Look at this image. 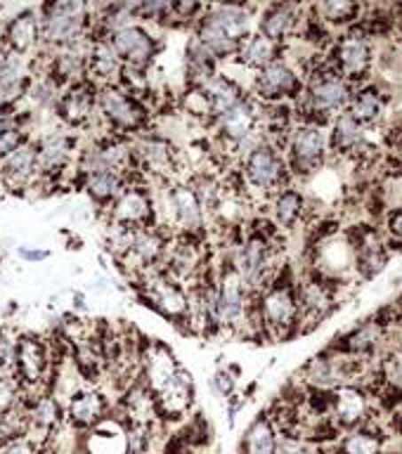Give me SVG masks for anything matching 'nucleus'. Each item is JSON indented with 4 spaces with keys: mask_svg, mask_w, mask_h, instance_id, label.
I'll use <instances>...</instances> for the list:
<instances>
[{
    "mask_svg": "<svg viewBox=\"0 0 402 454\" xmlns=\"http://www.w3.org/2000/svg\"><path fill=\"white\" fill-rule=\"evenodd\" d=\"M400 149H402V135H400Z\"/></svg>",
    "mask_w": 402,
    "mask_h": 454,
    "instance_id": "obj_46",
    "label": "nucleus"
},
{
    "mask_svg": "<svg viewBox=\"0 0 402 454\" xmlns=\"http://www.w3.org/2000/svg\"><path fill=\"white\" fill-rule=\"evenodd\" d=\"M268 208L270 220L282 232H291L294 227L303 223L305 213H308V201H305L303 192L289 184V187H284V190H280L268 199Z\"/></svg>",
    "mask_w": 402,
    "mask_h": 454,
    "instance_id": "obj_29",
    "label": "nucleus"
},
{
    "mask_svg": "<svg viewBox=\"0 0 402 454\" xmlns=\"http://www.w3.org/2000/svg\"><path fill=\"white\" fill-rule=\"evenodd\" d=\"M303 92V76L291 67L287 57H277L254 74L251 98L261 105H284L287 99L296 102Z\"/></svg>",
    "mask_w": 402,
    "mask_h": 454,
    "instance_id": "obj_10",
    "label": "nucleus"
},
{
    "mask_svg": "<svg viewBox=\"0 0 402 454\" xmlns=\"http://www.w3.org/2000/svg\"><path fill=\"white\" fill-rule=\"evenodd\" d=\"M106 417H109V404H106V397L98 390H76V393H71L69 403L64 407V419L74 428H83V431H91L92 426H98Z\"/></svg>",
    "mask_w": 402,
    "mask_h": 454,
    "instance_id": "obj_24",
    "label": "nucleus"
},
{
    "mask_svg": "<svg viewBox=\"0 0 402 454\" xmlns=\"http://www.w3.org/2000/svg\"><path fill=\"white\" fill-rule=\"evenodd\" d=\"M251 298L254 294L248 291L240 272L233 268V262H227L216 275V315H218L220 332L223 329L241 332L247 326Z\"/></svg>",
    "mask_w": 402,
    "mask_h": 454,
    "instance_id": "obj_9",
    "label": "nucleus"
},
{
    "mask_svg": "<svg viewBox=\"0 0 402 454\" xmlns=\"http://www.w3.org/2000/svg\"><path fill=\"white\" fill-rule=\"evenodd\" d=\"M327 59L353 88L367 83L374 69V43L358 24L341 31L327 50Z\"/></svg>",
    "mask_w": 402,
    "mask_h": 454,
    "instance_id": "obj_4",
    "label": "nucleus"
},
{
    "mask_svg": "<svg viewBox=\"0 0 402 454\" xmlns=\"http://www.w3.org/2000/svg\"><path fill=\"white\" fill-rule=\"evenodd\" d=\"M0 454H38V442L28 438H20L0 450Z\"/></svg>",
    "mask_w": 402,
    "mask_h": 454,
    "instance_id": "obj_44",
    "label": "nucleus"
},
{
    "mask_svg": "<svg viewBox=\"0 0 402 454\" xmlns=\"http://www.w3.org/2000/svg\"><path fill=\"white\" fill-rule=\"evenodd\" d=\"M52 83L64 90L74 83H81L88 78V59H85V48H62L55 55H50L45 64V74Z\"/></svg>",
    "mask_w": 402,
    "mask_h": 454,
    "instance_id": "obj_25",
    "label": "nucleus"
},
{
    "mask_svg": "<svg viewBox=\"0 0 402 454\" xmlns=\"http://www.w3.org/2000/svg\"><path fill=\"white\" fill-rule=\"evenodd\" d=\"M372 419V403L360 386H341L332 390V421L336 428H360Z\"/></svg>",
    "mask_w": 402,
    "mask_h": 454,
    "instance_id": "obj_20",
    "label": "nucleus"
},
{
    "mask_svg": "<svg viewBox=\"0 0 402 454\" xmlns=\"http://www.w3.org/2000/svg\"><path fill=\"white\" fill-rule=\"evenodd\" d=\"M248 325L256 333L272 340H287L294 333H301L298 326L296 282L280 272L268 289L251 298Z\"/></svg>",
    "mask_w": 402,
    "mask_h": 454,
    "instance_id": "obj_1",
    "label": "nucleus"
},
{
    "mask_svg": "<svg viewBox=\"0 0 402 454\" xmlns=\"http://www.w3.org/2000/svg\"><path fill=\"white\" fill-rule=\"evenodd\" d=\"M185 71H187V83L190 88H197L204 81L218 74V59L192 35L187 48H185Z\"/></svg>",
    "mask_w": 402,
    "mask_h": 454,
    "instance_id": "obj_37",
    "label": "nucleus"
},
{
    "mask_svg": "<svg viewBox=\"0 0 402 454\" xmlns=\"http://www.w3.org/2000/svg\"><path fill=\"white\" fill-rule=\"evenodd\" d=\"M109 208V223L121 227H156V208L142 183H128Z\"/></svg>",
    "mask_w": 402,
    "mask_h": 454,
    "instance_id": "obj_15",
    "label": "nucleus"
},
{
    "mask_svg": "<svg viewBox=\"0 0 402 454\" xmlns=\"http://www.w3.org/2000/svg\"><path fill=\"white\" fill-rule=\"evenodd\" d=\"M14 355H17V339L3 329L0 332V379L14 376Z\"/></svg>",
    "mask_w": 402,
    "mask_h": 454,
    "instance_id": "obj_41",
    "label": "nucleus"
},
{
    "mask_svg": "<svg viewBox=\"0 0 402 454\" xmlns=\"http://www.w3.org/2000/svg\"><path fill=\"white\" fill-rule=\"evenodd\" d=\"M98 114L112 133L140 135L147 130L149 109L119 85H102L98 90Z\"/></svg>",
    "mask_w": 402,
    "mask_h": 454,
    "instance_id": "obj_7",
    "label": "nucleus"
},
{
    "mask_svg": "<svg viewBox=\"0 0 402 454\" xmlns=\"http://www.w3.org/2000/svg\"><path fill=\"white\" fill-rule=\"evenodd\" d=\"M41 41V14L35 10H24L7 21L5 34H3V48L14 55H28Z\"/></svg>",
    "mask_w": 402,
    "mask_h": 454,
    "instance_id": "obj_28",
    "label": "nucleus"
},
{
    "mask_svg": "<svg viewBox=\"0 0 402 454\" xmlns=\"http://www.w3.org/2000/svg\"><path fill=\"white\" fill-rule=\"evenodd\" d=\"M35 147H38V173H41V177H57L69 166L74 137L69 133L55 130V133L43 135L41 140L35 142Z\"/></svg>",
    "mask_w": 402,
    "mask_h": 454,
    "instance_id": "obj_27",
    "label": "nucleus"
},
{
    "mask_svg": "<svg viewBox=\"0 0 402 454\" xmlns=\"http://www.w3.org/2000/svg\"><path fill=\"white\" fill-rule=\"evenodd\" d=\"M41 35L50 48H76L78 41L91 35L92 12L85 3L62 0L41 7Z\"/></svg>",
    "mask_w": 402,
    "mask_h": 454,
    "instance_id": "obj_3",
    "label": "nucleus"
},
{
    "mask_svg": "<svg viewBox=\"0 0 402 454\" xmlns=\"http://www.w3.org/2000/svg\"><path fill=\"white\" fill-rule=\"evenodd\" d=\"M339 454H382V435L376 431H369V421L360 428H353L343 435V440L336 447Z\"/></svg>",
    "mask_w": 402,
    "mask_h": 454,
    "instance_id": "obj_40",
    "label": "nucleus"
},
{
    "mask_svg": "<svg viewBox=\"0 0 402 454\" xmlns=\"http://www.w3.org/2000/svg\"><path fill=\"white\" fill-rule=\"evenodd\" d=\"M251 34V14L241 5H206L201 20L194 27V38L216 59H234L241 41Z\"/></svg>",
    "mask_w": 402,
    "mask_h": 454,
    "instance_id": "obj_2",
    "label": "nucleus"
},
{
    "mask_svg": "<svg viewBox=\"0 0 402 454\" xmlns=\"http://www.w3.org/2000/svg\"><path fill=\"white\" fill-rule=\"evenodd\" d=\"M348 244L353 251L355 272L362 279H374L389 262L390 248L386 244L383 232H379L372 225H355L353 230H348Z\"/></svg>",
    "mask_w": 402,
    "mask_h": 454,
    "instance_id": "obj_14",
    "label": "nucleus"
},
{
    "mask_svg": "<svg viewBox=\"0 0 402 454\" xmlns=\"http://www.w3.org/2000/svg\"><path fill=\"white\" fill-rule=\"evenodd\" d=\"M142 301L173 325L187 329V286L163 272L162 268L147 270L138 277Z\"/></svg>",
    "mask_w": 402,
    "mask_h": 454,
    "instance_id": "obj_8",
    "label": "nucleus"
},
{
    "mask_svg": "<svg viewBox=\"0 0 402 454\" xmlns=\"http://www.w3.org/2000/svg\"><path fill=\"white\" fill-rule=\"evenodd\" d=\"M192 400H194V388H192V379L185 369L169 388L154 395L156 411L162 419H183L190 411Z\"/></svg>",
    "mask_w": 402,
    "mask_h": 454,
    "instance_id": "obj_35",
    "label": "nucleus"
},
{
    "mask_svg": "<svg viewBox=\"0 0 402 454\" xmlns=\"http://www.w3.org/2000/svg\"><path fill=\"white\" fill-rule=\"evenodd\" d=\"M386 105H389L386 92H383L376 83H365L353 90V98L348 102L346 112L351 114L362 128H372L379 126L383 121V116H386Z\"/></svg>",
    "mask_w": 402,
    "mask_h": 454,
    "instance_id": "obj_31",
    "label": "nucleus"
},
{
    "mask_svg": "<svg viewBox=\"0 0 402 454\" xmlns=\"http://www.w3.org/2000/svg\"><path fill=\"white\" fill-rule=\"evenodd\" d=\"M24 140H27V135L21 133L20 128H12V130L0 133V161H3L10 152H14V149L20 147Z\"/></svg>",
    "mask_w": 402,
    "mask_h": 454,
    "instance_id": "obj_43",
    "label": "nucleus"
},
{
    "mask_svg": "<svg viewBox=\"0 0 402 454\" xmlns=\"http://www.w3.org/2000/svg\"><path fill=\"white\" fill-rule=\"evenodd\" d=\"M88 454H128V426L116 417H106L85 435Z\"/></svg>",
    "mask_w": 402,
    "mask_h": 454,
    "instance_id": "obj_32",
    "label": "nucleus"
},
{
    "mask_svg": "<svg viewBox=\"0 0 402 454\" xmlns=\"http://www.w3.org/2000/svg\"><path fill=\"white\" fill-rule=\"evenodd\" d=\"M284 159L291 177H311L325 168L329 159V135L325 126L296 121L291 128L289 140L284 145Z\"/></svg>",
    "mask_w": 402,
    "mask_h": 454,
    "instance_id": "obj_5",
    "label": "nucleus"
},
{
    "mask_svg": "<svg viewBox=\"0 0 402 454\" xmlns=\"http://www.w3.org/2000/svg\"><path fill=\"white\" fill-rule=\"evenodd\" d=\"M400 308H402V305H400Z\"/></svg>",
    "mask_w": 402,
    "mask_h": 454,
    "instance_id": "obj_47",
    "label": "nucleus"
},
{
    "mask_svg": "<svg viewBox=\"0 0 402 454\" xmlns=\"http://www.w3.org/2000/svg\"><path fill=\"white\" fill-rule=\"evenodd\" d=\"M109 43L116 50L123 67H133V69H149L159 55V41L147 27L135 24V21L109 35Z\"/></svg>",
    "mask_w": 402,
    "mask_h": 454,
    "instance_id": "obj_17",
    "label": "nucleus"
},
{
    "mask_svg": "<svg viewBox=\"0 0 402 454\" xmlns=\"http://www.w3.org/2000/svg\"><path fill=\"white\" fill-rule=\"evenodd\" d=\"M383 237L389 248L402 247V206L389 208L383 215Z\"/></svg>",
    "mask_w": 402,
    "mask_h": 454,
    "instance_id": "obj_42",
    "label": "nucleus"
},
{
    "mask_svg": "<svg viewBox=\"0 0 402 454\" xmlns=\"http://www.w3.org/2000/svg\"><path fill=\"white\" fill-rule=\"evenodd\" d=\"M280 433L268 414H263L248 426L241 440V454H277Z\"/></svg>",
    "mask_w": 402,
    "mask_h": 454,
    "instance_id": "obj_39",
    "label": "nucleus"
},
{
    "mask_svg": "<svg viewBox=\"0 0 402 454\" xmlns=\"http://www.w3.org/2000/svg\"><path fill=\"white\" fill-rule=\"evenodd\" d=\"M241 180L248 192L261 194L263 199H270L284 187L291 184V173L284 159L282 149L272 147V145H261L256 147L251 154L240 163Z\"/></svg>",
    "mask_w": 402,
    "mask_h": 454,
    "instance_id": "obj_6",
    "label": "nucleus"
},
{
    "mask_svg": "<svg viewBox=\"0 0 402 454\" xmlns=\"http://www.w3.org/2000/svg\"><path fill=\"white\" fill-rule=\"evenodd\" d=\"M329 154L341 159H358L367 152V133L348 112H341L329 123Z\"/></svg>",
    "mask_w": 402,
    "mask_h": 454,
    "instance_id": "obj_22",
    "label": "nucleus"
},
{
    "mask_svg": "<svg viewBox=\"0 0 402 454\" xmlns=\"http://www.w3.org/2000/svg\"><path fill=\"white\" fill-rule=\"evenodd\" d=\"M336 289H339V282L319 275L315 270L296 284L298 326H301V333L315 329L336 308Z\"/></svg>",
    "mask_w": 402,
    "mask_h": 454,
    "instance_id": "obj_13",
    "label": "nucleus"
},
{
    "mask_svg": "<svg viewBox=\"0 0 402 454\" xmlns=\"http://www.w3.org/2000/svg\"><path fill=\"white\" fill-rule=\"evenodd\" d=\"M211 126L216 137L233 149L234 145H240L241 140H247L248 135L258 130V126H261V102H256L254 98L247 95L241 102L230 106L227 112L218 114L211 121Z\"/></svg>",
    "mask_w": 402,
    "mask_h": 454,
    "instance_id": "obj_18",
    "label": "nucleus"
},
{
    "mask_svg": "<svg viewBox=\"0 0 402 454\" xmlns=\"http://www.w3.org/2000/svg\"><path fill=\"white\" fill-rule=\"evenodd\" d=\"M130 147H133L135 161H138L140 173H149V176L163 177V180H169L170 176L177 173L180 159H177L176 147L166 137H162V135L145 130V133L135 135Z\"/></svg>",
    "mask_w": 402,
    "mask_h": 454,
    "instance_id": "obj_16",
    "label": "nucleus"
},
{
    "mask_svg": "<svg viewBox=\"0 0 402 454\" xmlns=\"http://www.w3.org/2000/svg\"><path fill=\"white\" fill-rule=\"evenodd\" d=\"M201 95L209 102V109H211V121L218 116V114L227 112L230 106H234L237 102L247 98V92L241 90V85L234 81V78L225 76L223 71L213 74L209 81H204L201 85H197Z\"/></svg>",
    "mask_w": 402,
    "mask_h": 454,
    "instance_id": "obj_33",
    "label": "nucleus"
},
{
    "mask_svg": "<svg viewBox=\"0 0 402 454\" xmlns=\"http://www.w3.org/2000/svg\"><path fill=\"white\" fill-rule=\"evenodd\" d=\"M280 52H282L280 45L268 41V38L263 34H258V31H251V34L241 41L240 50H237V55H234V62L241 64V67H247V69H251L256 74V71L263 69L265 64L277 59Z\"/></svg>",
    "mask_w": 402,
    "mask_h": 454,
    "instance_id": "obj_36",
    "label": "nucleus"
},
{
    "mask_svg": "<svg viewBox=\"0 0 402 454\" xmlns=\"http://www.w3.org/2000/svg\"><path fill=\"white\" fill-rule=\"evenodd\" d=\"M305 20V10L301 5H291V3H272L263 10L261 20H258V34H263L268 41L282 48L284 43L291 41L298 35L301 24Z\"/></svg>",
    "mask_w": 402,
    "mask_h": 454,
    "instance_id": "obj_21",
    "label": "nucleus"
},
{
    "mask_svg": "<svg viewBox=\"0 0 402 454\" xmlns=\"http://www.w3.org/2000/svg\"><path fill=\"white\" fill-rule=\"evenodd\" d=\"M78 176L83 180V190L98 204L109 206L126 187V176L106 166H78Z\"/></svg>",
    "mask_w": 402,
    "mask_h": 454,
    "instance_id": "obj_30",
    "label": "nucleus"
},
{
    "mask_svg": "<svg viewBox=\"0 0 402 454\" xmlns=\"http://www.w3.org/2000/svg\"><path fill=\"white\" fill-rule=\"evenodd\" d=\"M27 404V419H28V433L27 438L34 433V435H41V438H50V433L57 431V426L62 421L64 410L59 407L55 395H38L34 400H24Z\"/></svg>",
    "mask_w": 402,
    "mask_h": 454,
    "instance_id": "obj_34",
    "label": "nucleus"
},
{
    "mask_svg": "<svg viewBox=\"0 0 402 454\" xmlns=\"http://www.w3.org/2000/svg\"><path fill=\"white\" fill-rule=\"evenodd\" d=\"M48 376H52V360L45 340L38 336H20L14 355V379L21 388V400L34 393V397L45 395Z\"/></svg>",
    "mask_w": 402,
    "mask_h": 454,
    "instance_id": "obj_11",
    "label": "nucleus"
},
{
    "mask_svg": "<svg viewBox=\"0 0 402 454\" xmlns=\"http://www.w3.org/2000/svg\"><path fill=\"white\" fill-rule=\"evenodd\" d=\"M38 147L35 142L24 140L20 147L10 152V154L0 161V177L5 180V184L21 190L28 183H34V177H38Z\"/></svg>",
    "mask_w": 402,
    "mask_h": 454,
    "instance_id": "obj_26",
    "label": "nucleus"
},
{
    "mask_svg": "<svg viewBox=\"0 0 402 454\" xmlns=\"http://www.w3.org/2000/svg\"><path fill=\"white\" fill-rule=\"evenodd\" d=\"M216 388L220 390V395H230L234 390V379L227 372H216Z\"/></svg>",
    "mask_w": 402,
    "mask_h": 454,
    "instance_id": "obj_45",
    "label": "nucleus"
},
{
    "mask_svg": "<svg viewBox=\"0 0 402 454\" xmlns=\"http://www.w3.org/2000/svg\"><path fill=\"white\" fill-rule=\"evenodd\" d=\"M163 206H166V220L176 234L187 237H201L206 220V206L199 190L190 183H169L163 192Z\"/></svg>",
    "mask_w": 402,
    "mask_h": 454,
    "instance_id": "obj_12",
    "label": "nucleus"
},
{
    "mask_svg": "<svg viewBox=\"0 0 402 454\" xmlns=\"http://www.w3.org/2000/svg\"><path fill=\"white\" fill-rule=\"evenodd\" d=\"M98 85L92 81H81L69 88H64L57 98L55 112L59 114V119L69 128H81L88 126L98 112Z\"/></svg>",
    "mask_w": 402,
    "mask_h": 454,
    "instance_id": "obj_19",
    "label": "nucleus"
},
{
    "mask_svg": "<svg viewBox=\"0 0 402 454\" xmlns=\"http://www.w3.org/2000/svg\"><path fill=\"white\" fill-rule=\"evenodd\" d=\"M311 12L318 17L327 28H351L362 20V5L358 3H343V0H329V3H318L311 7Z\"/></svg>",
    "mask_w": 402,
    "mask_h": 454,
    "instance_id": "obj_38",
    "label": "nucleus"
},
{
    "mask_svg": "<svg viewBox=\"0 0 402 454\" xmlns=\"http://www.w3.org/2000/svg\"><path fill=\"white\" fill-rule=\"evenodd\" d=\"M85 59H88V81H92L98 88L119 83L123 62L112 48L109 38H91L85 45Z\"/></svg>",
    "mask_w": 402,
    "mask_h": 454,
    "instance_id": "obj_23",
    "label": "nucleus"
}]
</instances>
